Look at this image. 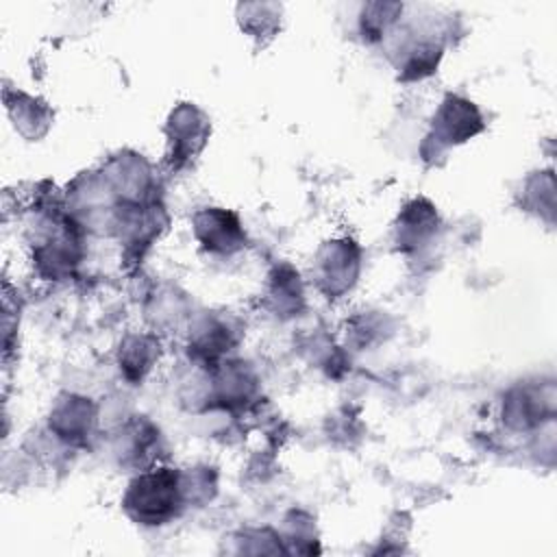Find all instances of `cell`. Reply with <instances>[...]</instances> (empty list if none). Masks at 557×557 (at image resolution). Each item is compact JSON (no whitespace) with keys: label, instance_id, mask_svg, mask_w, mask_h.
Segmentation results:
<instances>
[{"label":"cell","instance_id":"1","mask_svg":"<svg viewBox=\"0 0 557 557\" xmlns=\"http://www.w3.org/2000/svg\"><path fill=\"white\" fill-rule=\"evenodd\" d=\"M178 496V474L168 468H159L139 474L128 485L124 505L135 520L144 524H163L168 518L174 516Z\"/></svg>","mask_w":557,"mask_h":557},{"label":"cell","instance_id":"2","mask_svg":"<svg viewBox=\"0 0 557 557\" xmlns=\"http://www.w3.org/2000/svg\"><path fill=\"white\" fill-rule=\"evenodd\" d=\"M194 231L200 244L211 252H233L244 244L237 218L224 209L198 211L194 218Z\"/></svg>","mask_w":557,"mask_h":557},{"label":"cell","instance_id":"3","mask_svg":"<svg viewBox=\"0 0 557 557\" xmlns=\"http://www.w3.org/2000/svg\"><path fill=\"white\" fill-rule=\"evenodd\" d=\"M481 128L483 124H481L479 111L472 107V102L461 100L457 96H448L433 120V131L437 135V141H444V144L466 141Z\"/></svg>","mask_w":557,"mask_h":557},{"label":"cell","instance_id":"4","mask_svg":"<svg viewBox=\"0 0 557 557\" xmlns=\"http://www.w3.org/2000/svg\"><path fill=\"white\" fill-rule=\"evenodd\" d=\"M320 274L329 283V292H342L355 281L357 250L350 242H333L320 252Z\"/></svg>","mask_w":557,"mask_h":557}]
</instances>
